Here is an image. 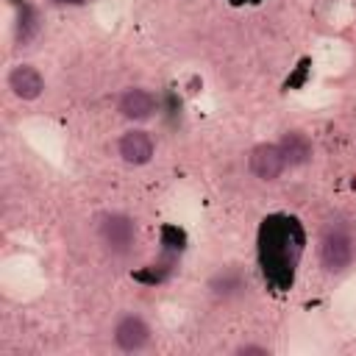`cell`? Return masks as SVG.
Segmentation results:
<instances>
[{"label":"cell","mask_w":356,"mask_h":356,"mask_svg":"<svg viewBox=\"0 0 356 356\" xmlns=\"http://www.w3.org/2000/svg\"><path fill=\"white\" fill-rule=\"evenodd\" d=\"M306 250V231L298 217L275 211L259 222L256 256L264 284L273 292H289L298 275V264Z\"/></svg>","instance_id":"obj_1"},{"label":"cell","mask_w":356,"mask_h":356,"mask_svg":"<svg viewBox=\"0 0 356 356\" xmlns=\"http://www.w3.org/2000/svg\"><path fill=\"white\" fill-rule=\"evenodd\" d=\"M353 261V239L345 228H328L320 239V264L328 273H342Z\"/></svg>","instance_id":"obj_2"},{"label":"cell","mask_w":356,"mask_h":356,"mask_svg":"<svg viewBox=\"0 0 356 356\" xmlns=\"http://www.w3.org/2000/svg\"><path fill=\"white\" fill-rule=\"evenodd\" d=\"M97 231H100L103 245L111 253H128L134 239H136V222L128 214H120V211L103 214L100 222H97Z\"/></svg>","instance_id":"obj_3"},{"label":"cell","mask_w":356,"mask_h":356,"mask_svg":"<svg viewBox=\"0 0 356 356\" xmlns=\"http://www.w3.org/2000/svg\"><path fill=\"white\" fill-rule=\"evenodd\" d=\"M248 164H250V172H253L256 178H261V181H275V178L286 170V159H284L281 147H278V145H270V142L256 145V147L250 150Z\"/></svg>","instance_id":"obj_4"},{"label":"cell","mask_w":356,"mask_h":356,"mask_svg":"<svg viewBox=\"0 0 356 356\" xmlns=\"http://www.w3.org/2000/svg\"><path fill=\"white\" fill-rule=\"evenodd\" d=\"M114 342L120 350H128V353L142 350L150 342V325L139 314H125L114 325Z\"/></svg>","instance_id":"obj_5"},{"label":"cell","mask_w":356,"mask_h":356,"mask_svg":"<svg viewBox=\"0 0 356 356\" xmlns=\"http://www.w3.org/2000/svg\"><path fill=\"white\" fill-rule=\"evenodd\" d=\"M8 89L22 97V100H36L42 92H44V78L39 75L36 67L31 64H19L8 72Z\"/></svg>","instance_id":"obj_6"},{"label":"cell","mask_w":356,"mask_h":356,"mask_svg":"<svg viewBox=\"0 0 356 356\" xmlns=\"http://www.w3.org/2000/svg\"><path fill=\"white\" fill-rule=\"evenodd\" d=\"M120 156L128 164H147L153 159V139L147 131H128L120 136Z\"/></svg>","instance_id":"obj_7"},{"label":"cell","mask_w":356,"mask_h":356,"mask_svg":"<svg viewBox=\"0 0 356 356\" xmlns=\"http://www.w3.org/2000/svg\"><path fill=\"white\" fill-rule=\"evenodd\" d=\"M117 111L125 120H147L156 111V97L147 89H128V92H122Z\"/></svg>","instance_id":"obj_8"},{"label":"cell","mask_w":356,"mask_h":356,"mask_svg":"<svg viewBox=\"0 0 356 356\" xmlns=\"http://www.w3.org/2000/svg\"><path fill=\"white\" fill-rule=\"evenodd\" d=\"M278 147H281V153L286 159V167H300V164H306L312 159V142L300 131L284 134L281 142H278Z\"/></svg>","instance_id":"obj_9"},{"label":"cell","mask_w":356,"mask_h":356,"mask_svg":"<svg viewBox=\"0 0 356 356\" xmlns=\"http://www.w3.org/2000/svg\"><path fill=\"white\" fill-rule=\"evenodd\" d=\"M17 3V8H19V14H17V42L19 44H28L36 33H39V14H36V8L31 6V3H25V0H14Z\"/></svg>","instance_id":"obj_10"},{"label":"cell","mask_w":356,"mask_h":356,"mask_svg":"<svg viewBox=\"0 0 356 356\" xmlns=\"http://www.w3.org/2000/svg\"><path fill=\"white\" fill-rule=\"evenodd\" d=\"M161 248H164V256L175 259L186 248V234L178 225H161Z\"/></svg>","instance_id":"obj_11"},{"label":"cell","mask_w":356,"mask_h":356,"mask_svg":"<svg viewBox=\"0 0 356 356\" xmlns=\"http://www.w3.org/2000/svg\"><path fill=\"white\" fill-rule=\"evenodd\" d=\"M309 58H303L300 64H298V70L286 78V83H284V89H298V86H303V81H306V75H309Z\"/></svg>","instance_id":"obj_12"},{"label":"cell","mask_w":356,"mask_h":356,"mask_svg":"<svg viewBox=\"0 0 356 356\" xmlns=\"http://www.w3.org/2000/svg\"><path fill=\"white\" fill-rule=\"evenodd\" d=\"M236 353H261V356H267L270 350L264 345H242V348H236Z\"/></svg>","instance_id":"obj_13"},{"label":"cell","mask_w":356,"mask_h":356,"mask_svg":"<svg viewBox=\"0 0 356 356\" xmlns=\"http://www.w3.org/2000/svg\"><path fill=\"white\" fill-rule=\"evenodd\" d=\"M56 6H83L86 0H53Z\"/></svg>","instance_id":"obj_14"},{"label":"cell","mask_w":356,"mask_h":356,"mask_svg":"<svg viewBox=\"0 0 356 356\" xmlns=\"http://www.w3.org/2000/svg\"><path fill=\"white\" fill-rule=\"evenodd\" d=\"M231 6H256V3H261V0H228Z\"/></svg>","instance_id":"obj_15"}]
</instances>
